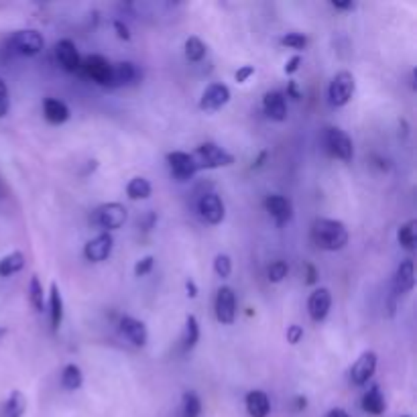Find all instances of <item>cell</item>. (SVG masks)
I'll return each mask as SVG.
<instances>
[{
	"label": "cell",
	"instance_id": "3957f363",
	"mask_svg": "<svg viewBox=\"0 0 417 417\" xmlns=\"http://www.w3.org/2000/svg\"><path fill=\"white\" fill-rule=\"evenodd\" d=\"M194 159L198 163V169H218V167H230L235 163V157L216 143H204L198 147L194 153Z\"/></svg>",
	"mask_w": 417,
	"mask_h": 417
},
{
	"label": "cell",
	"instance_id": "7402d4cb",
	"mask_svg": "<svg viewBox=\"0 0 417 417\" xmlns=\"http://www.w3.org/2000/svg\"><path fill=\"white\" fill-rule=\"evenodd\" d=\"M363 409L368 416H382L385 413L387 401H385V395H382L379 385H373L363 395Z\"/></svg>",
	"mask_w": 417,
	"mask_h": 417
},
{
	"label": "cell",
	"instance_id": "2e32d148",
	"mask_svg": "<svg viewBox=\"0 0 417 417\" xmlns=\"http://www.w3.org/2000/svg\"><path fill=\"white\" fill-rule=\"evenodd\" d=\"M332 308V293L326 287H318L309 295L308 313L313 322H324Z\"/></svg>",
	"mask_w": 417,
	"mask_h": 417
},
{
	"label": "cell",
	"instance_id": "b9f144b4",
	"mask_svg": "<svg viewBox=\"0 0 417 417\" xmlns=\"http://www.w3.org/2000/svg\"><path fill=\"white\" fill-rule=\"evenodd\" d=\"M316 281H318V271H316L313 265H308V267H306V283H308V285H313Z\"/></svg>",
	"mask_w": 417,
	"mask_h": 417
},
{
	"label": "cell",
	"instance_id": "5b68a950",
	"mask_svg": "<svg viewBox=\"0 0 417 417\" xmlns=\"http://www.w3.org/2000/svg\"><path fill=\"white\" fill-rule=\"evenodd\" d=\"M8 47L18 55H27L33 57L39 55L45 47V39L43 35L35 31V29H23V31H15L11 39H8Z\"/></svg>",
	"mask_w": 417,
	"mask_h": 417
},
{
	"label": "cell",
	"instance_id": "f907efd6",
	"mask_svg": "<svg viewBox=\"0 0 417 417\" xmlns=\"http://www.w3.org/2000/svg\"><path fill=\"white\" fill-rule=\"evenodd\" d=\"M4 334H6V330H4V328H0V338H2Z\"/></svg>",
	"mask_w": 417,
	"mask_h": 417
},
{
	"label": "cell",
	"instance_id": "9a60e30c",
	"mask_svg": "<svg viewBox=\"0 0 417 417\" xmlns=\"http://www.w3.org/2000/svg\"><path fill=\"white\" fill-rule=\"evenodd\" d=\"M112 249H114V238L110 232H102L96 238H92L90 242L84 247V256L92 261V263H102L106 261L110 254H112Z\"/></svg>",
	"mask_w": 417,
	"mask_h": 417
},
{
	"label": "cell",
	"instance_id": "4dcf8cb0",
	"mask_svg": "<svg viewBox=\"0 0 417 417\" xmlns=\"http://www.w3.org/2000/svg\"><path fill=\"white\" fill-rule=\"evenodd\" d=\"M201 416V401L194 391L183 393L182 407H180V417H200Z\"/></svg>",
	"mask_w": 417,
	"mask_h": 417
},
{
	"label": "cell",
	"instance_id": "7bdbcfd3",
	"mask_svg": "<svg viewBox=\"0 0 417 417\" xmlns=\"http://www.w3.org/2000/svg\"><path fill=\"white\" fill-rule=\"evenodd\" d=\"M185 290H187V295L194 299V297H198V285L194 283V279H187L185 281Z\"/></svg>",
	"mask_w": 417,
	"mask_h": 417
},
{
	"label": "cell",
	"instance_id": "7c38bea8",
	"mask_svg": "<svg viewBox=\"0 0 417 417\" xmlns=\"http://www.w3.org/2000/svg\"><path fill=\"white\" fill-rule=\"evenodd\" d=\"M198 212H200V216L206 222L220 224L224 220V216H226V206H224V201H222V198L218 194L208 192L198 200Z\"/></svg>",
	"mask_w": 417,
	"mask_h": 417
},
{
	"label": "cell",
	"instance_id": "f1b7e54d",
	"mask_svg": "<svg viewBox=\"0 0 417 417\" xmlns=\"http://www.w3.org/2000/svg\"><path fill=\"white\" fill-rule=\"evenodd\" d=\"M23 267H25V254L18 253V251L6 254L0 261V277H11V275L20 271Z\"/></svg>",
	"mask_w": 417,
	"mask_h": 417
},
{
	"label": "cell",
	"instance_id": "f6af8a7d",
	"mask_svg": "<svg viewBox=\"0 0 417 417\" xmlns=\"http://www.w3.org/2000/svg\"><path fill=\"white\" fill-rule=\"evenodd\" d=\"M332 6L334 8H340V11H352L354 8V2H338V0H334Z\"/></svg>",
	"mask_w": 417,
	"mask_h": 417
},
{
	"label": "cell",
	"instance_id": "d4e9b609",
	"mask_svg": "<svg viewBox=\"0 0 417 417\" xmlns=\"http://www.w3.org/2000/svg\"><path fill=\"white\" fill-rule=\"evenodd\" d=\"M27 411V397L20 391H13L8 395V399L2 407V416L4 417H23Z\"/></svg>",
	"mask_w": 417,
	"mask_h": 417
},
{
	"label": "cell",
	"instance_id": "7dc6e473",
	"mask_svg": "<svg viewBox=\"0 0 417 417\" xmlns=\"http://www.w3.org/2000/svg\"><path fill=\"white\" fill-rule=\"evenodd\" d=\"M306 405H308V399L306 397H295V411H304L306 409Z\"/></svg>",
	"mask_w": 417,
	"mask_h": 417
},
{
	"label": "cell",
	"instance_id": "cb8c5ba5",
	"mask_svg": "<svg viewBox=\"0 0 417 417\" xmlns=\"http://www.w3.org/2000/svg\"><path fill=\"white\" fill-rule=\"evenodd\" d=\"M49 311H51V328L55 332L59 330L63 322V297L57 283H51V293H49Z\"/></svg>",
	"mask_w": 417,
	"mask_h": 417
},
{
	"label": "cell",
	"instance_id": "c3c4849f",
	"mask_svg": "<svg viewBox=\"0 0 417 417\" xmlns=\"http://www.w3.org/2000/svg\"><path fill=\"white\" fill-rule=\"evenodd\" d=\"M291 94V96H293V98H295V100H299V98H301V94H299V92H297V86H295V82H290V90H287Z\"/></svg>",
	"mask_w": 417,
	"mask_h": 417
},
{
	"label": "cell",
	"instance_id": "ac0fdd59",
	"mask_svg": "<svg viewBox=\"0 0 417 417\" xmlns=\"http://www.w3.org/2000/svg\"><path fill=\"white\" fill-rule=\"evenodd\" d=\"M263 108H265V114L271 118V120H285L287 118V102H285V94L283 92H267L265 98H263Z\"/></svg>",
	"mask_w": 417,
	"mask_h": 417
},
{
	"label": "cell",
	"instance_id": "e575fe53",
	"mask_svg": "<svg viewBox=\"0 0 417 417\" xmlns=\"http://www.w3.org/2000/svg\"><path fill=\"white\" fill-rule=\"evenodd\" d=\"M214 271H216L220 279H228L230 273H232V259L224 253L216 254V259H214Z\"/></svg>",
	"mask_w": 417,
	"mask_h": 417
},
{
	"label": "cell",
	"instance_id": "4316f807",
	"mask_svg": "<svg viewBox=\"0 0 417 417\" xmlns=\"http://www.w3.org/2000/svg\"><path fill=\"white\" fill-rule=\"evenodd\" d=\"M61 385L70 391H77L84 385V373L77 364H68L61 373Z\"/></svg>",
	"mask_w": 417,
	"mask_h": 417
},
{
	"label": "cell",
	"instance_id": "4fadbf2b",
	"mask_svg": "<svg viewBox=\"0 0 417 417\" xmlns=\"http://www.w3.org/2000/svg\"><path fill=\"white\" fill-rule=\"evenodd\" d=\"M230 102V88L226 84H210L200 98V108L214 112Z\"/></svg>",
	"mask_w": 417,
	"mask_h": 417
},
{
	"label": "cell",
	"instance_id": "52a82bcc",
	"mask_svg": "<svg viewBox=\"0 0 417 417\" xmlns=\"http://www.w3.org/2000/svg\"><path fill=\"white\" fill-rule=\"evenodd\" d=\"M214 309H216V320L220 324L228 326L235 324L236 320V295L232 287L224 285L220 287L216 293V301H214Z\"/></svg>",
	"mask_w": 417,
	"mask_h": 417
},
{
	"label": "cell",
	"instance_id": "d6a6232c",
	"mask_svg": "<svg viewBox=\"0 0 417 417\" xmlns=\"http://www.w3.org/2000/svg\"><path fill=\"white\" fill-rule=\"evenodd\" d=\"M29 301H31L35 311L45 309V291H43V285H41L37 275H33L31 281H29Z\"/></svg>",
	"mask_w": 417,
	"mask_h": 417
},
{
	"label": "cell",
	"instance_id": "8fae6325",
	"mask_svg": "<svg viewBox=\"0 0 417 417\" xmlns=\"http://www.w3.org/2000/svg\"><path fill=\"white\" fill-rule=\"evenodd\" d=\"M55 59H57L59 68L68 73H75L82 68V59H80V54H77V47L70 39H61L55 45Z\"/></svg>",
	"mask_w": 417,
	"mask_h": 417
},
{
	"label": "cell",
	"instance_id": "8992f818",
	"mask_svg": "<svg viewBox=\"0 0 417 417\" xmlns=\"http://www.w3.org/2000/svg\"><path fill=\"white\" fill-rule=\"evenodd\" d=\"M128 212L127 208L118 201H110V204H102L100 208H96L94 212V222L104 228L106 232L110 230H118L120 226H125Z\"/></svg>",
	"mask_w": 417,
	"mask_h": 417
},
{
	"label": "cell",
	"instance_id": "ffe728a7",
	"mask_svg": "<svg viewBox=\"0 0 417 417\" xmlns=\"http://www.w3.org/2000/svg\"><path fill=\"white\" fill-rule=\"evenodd\" d=\"M120 332L135 346H145L147 340H149V332H147L145 324L137 318H130V316L120 318Z\"/></svg>",
	"mask_w": 417,
	"mask_h": 417
},
{
	"label": "cell",
	"instance_id": "9c48e42d",
	"mask_svg": "<svg viewBox=\"0 0 417 417\" xmlns=\"http://www.w3.org/2000/svg\"><path fill=\"white\" fill-rule=\"evenodd\" d=\"M86 75L98 86H110V75H112V63L104 55H90L82 63Z\"/></svg>",
	"mask_w": 417,
	"mask_h": 417
},
{
	"label": "cell",
	"instance_id": "ee69618b",
	"mask_svg": "<svg viewBox=\"0 0 417 417\" xmlns=\"http://www.w3.org/2000/svg\"><path fill=\"white\" fill-rule=\"evenodd\" d=\"M8 108H11V100H8V96L0 98V118H4V116L8 114Z\"/></svg>",
	"mask_w": 417,
	"mask_h": 417
},
{
	"label": "cell",
	"instance_id": "ab89813d",
	"mask_svg": "<svg viewBox=\"0 0 417 417\" xmlns=\"http://www.w3.org/2000/svg\"><path fill=\"white\" fill-rule=\"evenodd\" d=\"M114 31L123 41H130V31H128V27L123 20H114Z\"/></svg>",
	"mask_w": 417,
	"mask_h": 417
},
{
	"label": "cell",
	"instance_id": "1f68e13d",
	"mask_svg": "<svg viewBox=\"0 0 417 417\" xmlns=\"http://www.w3.org/2000/svg\"><path fill=\"white\" fill-rule=\"evenodd\" d=\"M183 49H185V57L189 59V61H194V63H198L201 61L204 57H206V43L201 41L200 37H189L187 41H185V45H183Z\"/></svg>",
	"mask_w": 417,
	"mask_h": 417
},
{
	"label": "cell",
	"instance_id": "83f0119b",
	"mask_svg": "<svg viewBox=\"0 0 417 417\" xmlns=\"http://www.w3.org/2000/svg\"><path fill=\"white\" fill-rule=\"evenodd\" d=\"M153 187L145 178H132L127 185V196L130 200H147L151 196Z\"/></svg>",
	"mask_w": 417,
	"mask_h": 417
},
{
	"label": "cell",
	"instance_id": "7a4b0ae2",
	"mask_svg": "<svg viewBox=\"0 0 417 417\" xmlns=\"http://www.w3.org/2000/svg\"><path fill=\"white\" fill-rule=\"evenodd\" d=\"M354 90H356V82H354V75L350 72H338L332 82H330V88H328V98H330V104L336 106V108H342L346 106L352 96H354Z\"/></svg>",
	"mask_w": 417,
	"mask_h": 417
},
{
	"label": "cell",
	"instance_id": "f35d334b",
	"mask_svg": "<svg viewBox=\"0 0 417 417\" xmlns=\"http://www.w3.org/2000/svg\"><path fill=\"white\" fill-rule=\"evenodd\" d=\"M251 75H254V68L253 66H242V68H238V72H236V82L238 84H244Z\"/></svg>",
	"mask_w": 417,
	"mask_h": 417
},
{
	"label": "cell",
	"instance_id": "484cf974",
	"mask_svg": "<svg viewBox=\"0 0 417 417\" xmlns=\"http://www.w3.org/2000/svg\"><path fill=\"white\" fill-rule=\"evenodd\" d=\"M397 240L405 251H416L417 244V220L405 222L397 232Z\"/></svg>",
	"mask_w": 417,
	"mask_h": 417
},
{
	"label": "cell",
	"instance_id": "816d5d0a",
	"mask_svg": "<svg viewBox=\"0 0 417 417\" xmlns=\"http://www.w3.org/2000/svg\"><path fill=\"white\" fill-rule=\"evenodd\" d=\"M403 417H409V416H403Z\"/></svg>",
	"mask_w": 417,
	"mask_h": 417
},
{
	"label": "cell",
	"instance_id": "d6986e66",
	"mask_svg": "<svg viewBox=\"0 0 417 417\" xmlns=\"http://www.w3.org/2000/svg\"><path fill=\"white\" fill-rule=\"evenodd\" d=\"M416 285V265L411 259H405L397 267V273H395V279H393V287H395V293L397 295H403V293H409Z\"/></svg>",
	"mask_w": 417,
	"mask_h": 417
},
{
	"label": "cell",
	"instance_id": "f546056e",
	"mask_svg": "<svg viewBox=\"0 0 417 417\" xmlns=\"http://www.w3.org/2000/svg\"><path fill=\"white\" fill-rule=\"evenodd\" d=\"M200 340V324L196 316L185 318V332H183V350H192Z\"/></svg>",
	"mask_w": 417,
	"mask_h": 417
},
{
	"label": "cell",
	"instance_id": "30bf717a",
	"mask_svg": "<svg viewBox=\"0 0 417 417\" xmlns=\"http://www.w3.org/2000/svg\"><path fill=\"white\" fill-rule=\"evenodd\" d=\"M375 371H377V354L373 350H366L356 359V363L352 364L350 379H352V382L356 387H364L366 382L373 379Z\"/></svg>",
	"mask_w": 417,
	"mask_h": 417
},
{
	"label": "cell",
	"instance_id": "603a6c76",
	"mask_svg": "<svg viewBox=\"0 0 417 417\" xmlns=\"http://www.w3.org/2000/svg\"><path fill=\"white\" fill-rule=\"evenodd\" d=\"M247 411L251 417H269L271 401L265 391H251L247 395Z\"/></svg>",
	"mask_w": 417,
	"mask_h": 417
},
{
	"label": "cell",
	"instance_id": "44dd1931",
	"mask_svg": "<svg viewBox=\"0 0 417 417\" xmlns=\"http://www.w3.org/2000/svg\"><path fill=\"white\" fill-rule=\"evenodd\" d=\"M43 116L51 125H63L70 118V108L66 102H61L57 98H45L43 100Z\"/></svg>",
	"mask_w": 417,
	"mask_h": 417
},
{
	"label": "cell",
	"instance_id": "d590c367",
	"mask_svg": "<svg viewBox=\"0 0 417 417\" xmlns=\"http://www.w3.org/2000/svg\"><path fill=\"white\" fill-rule=\"evenodd\" d=\"M281 45L287 47V49L301 51V49H306V45H308V37L301 35V33H287V35L281 37Z\"/></svg>",
	"mask_w": 417,
	"mask_h": 417
},
{
	"label": "cell",
	"instance_id": "74e56055",
	"mask_svg": "<svg viewBox=\"0 0 417 417\" xmlns=\"http://www.w3.org/2000/svg\"><path fill=\"white\" fill-rule=\"evenodd\" d=\"M285 336H287V342H290V344H299L301 338H304V328L297 326V324H291V326L287 328V334H285Z\"/></svg>",
	"mask_w": 417,
	"mask_h": 417
},
{
	"label": "cell",
	"instance_id": "60d3db41",
	"mask_svg": "<svg viewBox=\"0 0 417 417\" xmlns=\"http://www.w3.org/2000/svg\"><path fill=\"white\" fill-rule=\"evenodd\" d=\"M299 63H301V57L299 55H293L290 61H287V66H285V73H295L299 70Z\"/></svg>",
	"mask_w": 417,
	"mask_h": 417
},
{
	"label": "cell",
	"instance_id": "8d00e7d4",
	"mask_svg": "<svg viewBox=\"0 0 417 417\" xmlns=\"http://www.w3.org/2000/svg\"><path fill=\"white\" fill-rule=\"evenodd\" d=\"M153 265H155V256H145L141 259L137 265H135V277H145L149 273L153 271Z\"/></svg>",
	"mask_w": 417,
	"mask_h": 417
},
{
	"label": "cell",
	"instance_id": "bcb514c9",
	"mask_svg": "<svg viewBox=\"0 0 417 417\" xmlns=\"http://www.w3.org/2000/svg\"><path fill=\"white\" fill-rule=\"evenodd\" d=\"M324 417H350L346 413L344 409H340V407H336V409H330Z\"/></svg>",
	"mask_w": 417,
	"mask_h": 417
},
{
	"label": "cell",
	"instance_id": "e0dca14e",
	"mask_svg": "<svg viewBox=\"0 0 417 417\" xmlns=\"http://www.w3.org/2000/svg\"><path fill=\"white\" fill-rule=\"evenodd\" d=\"M141 72L137 70L135 63L130 61H120V63H112V75H110L108 88H120V86H130L139 80Z\"/></svg>",
	"mask_w": 417,
	"mask_h": 417
},
{
	"label": "cell",
	"instance_id": "ba28073f",
	"mask_svg": "<svg viewBox=\"0 0 417 417\" xmlns=\"http://www.w3.org/2000/svg\"><path fill=\"white\" fill-rule=\"evenodd\" d=\"M167 163H169L171 173H173L178 180H182V182L194 178V175L200 171L196 159H194V155L183 153V151H173V153H169V155H167Z\"/></svg>",
	"mask_w": 417,
	"mask_h": 417
},
{
	"label": "cell",
	"instance_id": "277c9868",
	"mask_svg": "<svg viewBox=\"0 0 417 417\" xmlns=\"http://www.w3.org/2000/svg\"><path fill=\"white\" fill-rule=\"evenodd\" d=\"M324 145H326L328 153L342 159V161H352L354 159V145L352 139L346 135L342 128L328 127L324 128Z\"/></svg>",
	"mask_w": 417,
	"mask_h": 417
},
{
	"label": "cell",
	"instance_id": "6da1fadb",
	"mask_svg": "<svg viewBox=\"0 0 417 417\" xmlns=\"http://www.w3.org/2000/svg\"><path fill=\"white\" fill-rule=\"evenodd\" d=\"M311 240L318 249L336 253L348 244V230L340 220L318 218L311 224Z\"/></svg>",
	"mask_w": 417,
	"mask_h": 417
},
{
	"label": "cell",
	"instance_id": "681fc988",
	"mask_svg": "<svg viewBox=\"0 0 417 417\" xmlns=\"http://www.w3.org/2000/svg\"><path fill=\"white\" fill-rule=\"evenodd\" d=\"M4 96H8V88H6L4 80L0 77V98H4Z\"/></svg>",
	"mask_w": 417,
	"mask_h": 417
},
{
	"label": "cell",
	"instance_id": "5bb4252c",
	"mask_svg": "<svg viewBox=\"0 0 417 417\" xmlns=\"http://www.w3.org/2000/svg\"><path fill=\"white\" fill-rule=\"evenodd\" d=\"M265 208H267L269 216L275 220L277 226H285L293 218V201L290 198H285V196H279V194L267 196Z\"/></svg>",
	"mask_w": 417,
	"mask_h": 417
},
{
	"label": "cell",
	"instance_id": "836d02e7",
	"mask_svg": "<svg viewBox=\"0 0 417 417\" xmlns=\"http://www.w3.org/2000/svg\"><path fill=\"white\" fill-rule=\"evenodd\" d=\"M287 273H290V265L285 261H275V263L269 265V269H267V279L271 283H281L287 277Z\"/></svg>",
	"mask_w": 417,
	"mask_h": 417
}]
</instances>
